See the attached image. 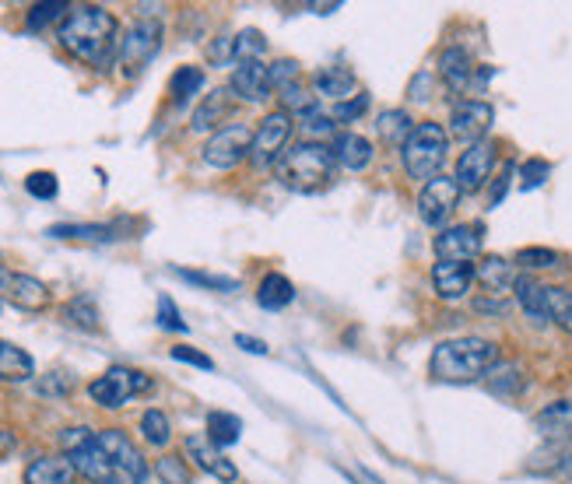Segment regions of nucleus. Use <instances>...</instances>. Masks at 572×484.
I'll use <instances>...</instances> for the list:
<instances>
[{"label": "nucleus", "instance_id": "obj_1", "mask_svg": "<svg viewBox=\"0 0 572 484\" xmlns=\"http://www.w3.org/2000/svg\"><path fill=\"white\" fill-rule=\"evenodd\" d=\"M57 39L74 60L95 67V71H106L120 53V22L113 11L99 8V4H78L57 25Z\"/></svg>", "mask_w": 572, "mask_h": 484}, {"label": "nucleus", "instance_id": "obj_2", "mask_svg": "<svg viewBox=\"0 0 572 484\" xmlns=\"http://www.w3.org/2000/svg\"><path fill=\"white\" fill-rule=\"evenodd\" d=\"M499 362V344L488 337H453V341L436 344L429 372L439 383H474L485 379V372Z\"/></svg>", "mask_w": 572, "mask_h": 484}, {"label": "nucleus", "instance_id": "obj_3", "mask_svg": "<svg viewBox=\"0 0 572 484\" xmlns=\"http://www.w3.org/2000/svg\"><path fill=\"white\" fill-rule=\"evenodd\" d=\"M334 169H337L334 148H327V144L320 141L292 144V148H285V155L278 158V165H274L281 183L299 193H316L323 190V186H330Z\"/></svg>", "mask_w": 572, "mask_h": 484}, {"label": "nucleus", "instance_id": "obj_4", "mask_svg": "<svg viewBox=\"0 0 572 484\" xmlns=\"http://www.w3.org/2000/svg\"><path fill=\"white\" fill-rule=\"evenodd\" d=\"M446 151H450V134H446L443 123H418L411 130V137L404 141L401 148V162L408 169L411 179H436L443 176V165H446Z\"/></svg>", "mask_w": 572, "mask_h": 484}, {"label": "nucleus", "instance_id": "obj_5", "mask_svg": "<svg viewBox=\"0 0 572 484\" xmlns=\"http://www.w3.org/2000/svg\"><path fill=\"white\" fill-rule=\"evenodd\" d=\"M158 50H162V22L158 18H141V22L130 25L120 39V53H116L123 78H137L158 57Z\"/></svg>", "mask_w": 572, "mask_h": 484}, {"label": "nucleus", "instance_id": "obj_6", "mask_svg": "<svg viewBox=\"0 0 572 484\" xmlns=\"http://www.w3.org/2000/svg\"><path fill=\"white\" fill-rule=\"evenodd\" d=\"M148 390H151V379L137 369H127V365H113V369H106L99 379L88 383V397L99 407H106V411H116V407H123L127 400L141 397V393Z\"/></svg>", "mask_w": 572, "mask_h": 484}, {"label": "nucleus", "instance_id": "obj_7", "mask_svg": "<svg viewBox=\"0 0 572 484\" xmlns=\"http://www.w3.org/2000/svg\"><path fill=\"white\" fill-rule=\"evenodd\" d=\"M292 116L285 113V109H274V113H267L264 120L257 123V130H253V148H250V162L257 165V169H271V165H278V158L285 155L288 148V137H292Z\"/></svg>", "mask_w": 572, "mask_h": 484}, {"label": "nucleus", "instance_id": "obj_8", "mask_svg": "<svg viewBox=\"0 0 572 484\" xmlns=\"http://www.w3.org/2000/svg\"><path fill=\"white\" fill-rule=\"evenodd\" d=\"M253 148V130L243 127V123H232V127H222L208 137L201 158L211 165V169H236L250 158Z\"/></svg>", "mask_w": 572, "mask_h": 484}, {"label": "nucleus", "instance_id": "obj_9", "mask_svg": "<svg viewBox=\"0 0 572 484\" xmlns=\"http://www.w3.org/2000/svg\"><path fill=\"white\" fill-rule=\"evenodd\" d=\"M95 439H99V446L106 449V456L113 460L116 477H127V481L134 484H141L144 477H148V463H144L141 449L130 442V435L123 432V428H102Z\"/></svg>", "mask_w": 572, "mask_h": 484}, {"label": "nucleus", "instance_id": "obj_10", "mask_svg": "<svg viewBox=\"0 0 572 484\" xmlns=\"http://www.w3.org/2000/svg\"><path fill=\"white\" fill-rule=\"evenodd\" d=\"M50 299L53 295L46 288V281L0 267V302H11L15 309H25V313H39V309L50 306Z\"/></svg>", "mask_w": 572, "mask_h": 484}, {"label": "nucleus", "instance_id": "obj_11", "mask_svg": "<svg viewBox=\"0 0 572 484\" xmlns=\"http://www.w3.org/2000/svg\"><path fill=\"white\" fill-rule=\"evenodd\" d=\"M460 183L453 176H436L422 186V197H418V214H422L425 225L439 228L450 221V214L457 211L460 204Z\"/></svg>", "mask_w": 572, "mask_h": 484}, {"label": "nucleus", "instance_id": "obj_12", "mask_svg": "<svg viewBox=\"0 0 572 484\" xmlns=\"http://www.w3.org/2000/svg\"><path fill=\"white\" fill-rule=\"evenodd\" d=\"M492 123H495L492 102L464 99V102H457V106H453V113H450V134L471 148V144L485 141V134L492 130Z\"/></svg>", "mask_w": 572, "mask_h": 484}, {"label": "nucleus", "instance_id": "obj_13", "mask_svg": "<svg viewBox=\"0 0 572 484\" xmlns=\"http://www.w3.org/2000/svg\"><path fill=\"white\" fill-rule=\"evenodd\" d=\"M183 456H186V460H194V463H197V470H204V474L215 477V481H222V484L239 481L236 463H232L229 456H225L222 449H218L215 442H211L204 432L186 435V442H183Z\"/></svg>", "mask_w": 572, "mask_h": 484}, {"label": "nucleus", "instance_id": "obj_14", "mask_svg": "<svg viewBox=\"0 0 572 484\" xmlns=\"http://www.w3.org/2000/svg\"><path fill=\"white\" fill-rule=\"evenodd\" d=\"M481 225H450L436 235V257L443 264H471L481 257Z\"/></svg>", "mask_w": 572, "mask_h": 484}, {"label": "nucleus", "instance_id": "obj_15", "mask_svg": "<svg viewBox=\"0 0 572 484\" xmlns=\"http://www.w3.org/2000/svg\"><path fill=\"white\" fill-rule=\"evenodd\" d=\"M495 158H499V148H495L492 141H478L471 144V148L464 151V155L457 158V183L464 193H478L481 186L488 183V176H492L495 169Z\"/></svg>", "mask_w": 572, "mask_h": 484}, {"label": "nucleus", "instance_id": "obj_16", "mask_svg": "<svg viewBox=\"0 0 572 484\" xmlns=\"http://www.w3.org/2000/svg\"><path fill=\"white\" fill-rule=\"evenodd\" d=\"M229 92L232 99L239 102H250V106H260L274 95V85H271V67L264 60H250V64H236L229 78Z\"/></svg>", "mask_w": 572, "mask_h": 484}, {"label": "nucleus", "instance_id": "obj_17", "mask_svg": "<svg viewBox=\"0 0 572 484\" xmlns=\"http://www.w3.org/2000/svg\"><path fill=\"white\" fill-rule=\"evenodd\" d=\"M488 74H492L488 67L485 71L474 67L471 53H467L464 46H450V50H443V57H439V78H443L453 92H467L471 85H481Z\"/></svg>", "mask_w": 572, "mask_h": 484}, {"label": "nucleus", "instance_id": "obj_18", "mask_svg": "<svg viewBox=\"0 0 572 484\" xmlns=\"http://www.w3.org/2000/svg\"><path fill=\"white\" fill-rule=\"evenodd\" d=\"M22 481L25 484H74L78 481V470H74L67 453H50V456H36V460L25 467Z\"/></svg>", "mask_w": 572, "mask_h": 484}, {"label": "nucleus", "instance_id": "obj_19", "mask_svg": "<svg viewBox=\"0 0 572 484\" xmlns=\"http://www.w3.org/2000/svg\"><path fill=\"white\" fill-rule=\"evenodd\" d=\"M534 428L541 439L555 442V446L572 442V400H555V404L541 407L534 414Z\"/></svg>", "mask_w": 572, "mask_h": 484}, {"label": "nucleus", "instance_id": "obj_20", "mask_svg": "<svg viewBox=\"0 0 572 484\" xmlns=\"http://www.w3.org/2000/svg\"><path fill=\"white\" fill-rule=\"evenodd\" d=\"M471 285H474L471 264H443V260H439V264L432 267V288H436L439 299L446 302L464 299V295L471 292Z\"/></svg>", "mask_w": 572, "mask_h": 484}, {"label": "nucleus", "instance_id": "obj_21", "mask_svg": "<svg viewBox=\"0 0 572 484\" xmlns=\"http://www.w3.org/2000/svg\"><path fill=\"white\" fill-rule=\"evenodd\" d=\"M372 141L355 130H344V134L334 137V158L344 172H365L372 165Z\"/></svg>", "mask_w": 572, "mask_h": 484}, {"label": "nucleus", "instance_id": "obj_22", "mask_svg": "<svg viewBox=\"0 0 572 484\" xmlns=\"http://www.w3.org/2000/svg\"><path fill=\"white\" fill-rule=\"evenodd\" d=\"M313 92L327 102H348L358 95V81L348 67H323V71L313 74Z\"/></svg>", "mask_w": 572, "mask_h": 484}, {"label": "nucleus", "instance_id": "obj_23", "mask_svg": "<svg viewBox=\"0 0 572 484\" xmlns=\"http://www.w3.org/2000/svg\"><path fill=\"white\" fill-rule=\"evenodd\" d=\"M71 463H74V470H78V477H88L92 484H102L116 474L113 460H109L106 449L99 446V439H92L88 446H81L78 453H71Z\"/></svg>", "mask_w": 572, "mask_h": 484}, {"label": "nucleus", "instance_id": "obj_24", "mask_svg": "<svg viewBox=\"0 0 572 484\" xmlns=\"http://www.w3.org/2000/svg\"><path fill=\"white\" fill-rule=\"evenodd\" d=\"M229 113H232V92H229V88H215V92H211L208 99L197 106L190 127H194L197 134H208V130H215L218 123L229 120Z\"/></svg>", "mask_w": 572, "mask_h": 484}, {"label": "nucleus", "instance_id": "obj_25", "mask_svg": "<svg viewBox=\"0 0 572 484\" xmlns=\"http://www.w3.org/2000/svg\"><path fill=\"white\" fill-rule=\"evenodd\" d=\"M36 376V362L25 348L0 341V383H29Z\"/></svg>", "mask_w": 572, "mask_h": 484}, {"label": "nucleus", "instance_id": "obj_26", "mask_svg": "<svg viewBox=\"0 0 572 484\" xmlns=\"http://www.w3.org/2000/svg\"><path fill=\"white\" fill-rule=\"evenodd\" d=\"M474 278H478L492 295H502V292H509V288L516 285V278H520V274H516V264H509V260L481 257L478 267H474Z\"/></svg>", "mask_w": 572, "mask_h": 484}, {"label": "nucleus", "instance_id": "obj_27", "mask_svg": "<svg viewBox=\"0 0 572 484\" xmlns=\"http://www.w3.org/2000/svg\"><path fill=\"white\" fill-rule=\"evenodd\" d=\"M120 225H81V221H71V225H50L46 235L50 239H67V242H113L120 239Z\"/></svg>", "mask_w": 572, "mask_h": 484}, {"label": "nucleus", "instance_id": "obj_28", "mask_svg": "<svg viewBox=\"0 0 572 484\" xmlns=\"http://www.w3.org/2000/svg\"><path fill=\"white\" fill-rule=\"evenodd\" d=\"M415 127L418 123L411 120L408 109H387V113H379L376 120V134L383 137V144H390V148H404V141H408Z\"/></svg>", "mask_w": 572, "mask_h": 484}, {"label": "nucleus", "instance_id": "obj_29", "mask_svg": "<svg viewBox=\"0 0 572 484\" xmlns=\"http://www.w3.org/2000/svg\"><path fill=\"white\" fill-rule=\"evenodd\" d=\"M257 302L267 309V313H281L295 302V285L285 278V274H267L257 288Z\"/></svg>", "mask_w": 572, "mask_h": 484}, {"label": "nucleus", "instance_id": "obj_30", "mask_svg": "<svg viewBox=\"0 0 572 484\" xmlns=\"http://www.w3.org/2000/svg\"><path fill=\"white\" fill-rule=\"evenodd\" d=\"M204 435H208L218 449L236 446V442L243 439V418L232 414V411H211L208 414V432Z\"/></svg>", "mask_w": 572, "mask_h": 484}, {"label": "nucleus", "instance_id": "obj_31", "mask_svg": "<svg viewBox=\"0 0 572 484\" xmlns=\"http://www.w3.org/2000/svg\"><path fill=\"white\" fill-rule=\"evenodd\" d=\"M544 320H551L558 330L572 334V292L558 285H544Z\"/></svg>", "mask_w": 572, "mask_h": 484}, {"label": "nucleus", "instance_id": "obj_32", "mask_svg": "<svg viewBox=\"0 0 572 484\" xmlns=\"http://www.w3.org/2000/svg\"><path fill=\"white\" fill-rule=\"evenodd\" d=\"M485 383L495 397H516L523 390V369L516 362H495L485 372Z\"/></svg>", "mask_w": 572, "mask_h": 484}, {"label": "nucleus", "instance_id": "obj_33", "mask_svg": "<svg viewBox=\"0 0 572 484\" xmlns=\"http://www.w3.org/2000/svg\"><path fill=\"white\" fill-rule=\"evenodd\" d=\"M64 323H67V327L85 330V334H95V330L102 327V323H99V306H95L88 295H78V299H71L64 306Z\"/></svg>", "mask_w": 572, "mask_h": 484}, {"label": "nucleus", "instance_id": "obj_34", "mask_svg": "<svg viewBox=\"0 0 572 484\" xmlns=\"http://www.w3.org/2000/svg\"><path fill=\"white\" fill-rule=\"evenodd\" d=\"M516 292V302L523 306V313L530 316V320H544V285L541 281H534L530 274H520L513 285Z\"/></svg>", "mask_w": 572, "mask_h": 484}, {"label": "nucleus", "instance_id": "obj_35", "mask_svg": "<svg viewBox=\"0 0 572 484\" xmlns=\"http://www.w3.org/2000/svg\"><path fill=\"white\" fill-rule=\"evenodd\" d=\"M141 439L148 442V446L155 449H165L172 439V421L165 411H158V407H151V411L141 414Z\"/></svg>", "mask_w": 572, "mask_h": 484}, {"label": "nucleus", "instance_id": "obj_36", "mask_svg": "<svg viewBox=\"0 0 572 484\" xmlns=\"http://www.w3.org/2000/svg\"><path fill=\"white\" fill-rule=\"evenodd\" d=\"M267 39L260 29H243L239 36H232V64H250V60H264Z\"/></svg>", "mask_w": 572, "mask_h": 484}, {"label": "nucleus", "instance_id": "obj_37", "mask_svg": "<svg viewBox=\"0 0 572 484\" xmlns=\"http://www.w3.org/2000/svg\"><path fill=\"white\" fill-rule=\"evenodd\" d=\"M204 71L201 67H179L176 74H172V81H169V95H172V102H186V99H194L197 92L204 88Z\"/></svg>", "mask_w": 572, "mask_h": 484}, {"label": "nucleus", "instance_id": "obj_38", "mask_svg": "<svg viewBox=\"0 0 572 484\" xmlns=\"http://www.w3.org/2000/svg\"><path fill=\"white\" fill-rule=\"evenodd\" d=\"M155 477H158V484H194V474L186 467V456H176V453L158 456Z\"/></svg>", "mask_w": 572, "mask_h": 484}, {"label": "nucleus", "instance_id": "obj_39", "mask_svg": "<svg viewBox=\"0 0 572 484\" xmlns=\"http://www.w3.org/2000/svg\"><path fill=\"white\" fill-rule=\"evenodd\" d=\"M67 15H71V4H64V0H46V4H36V8L29 11V18H25V29L43 32L46 25L64 22Z\"/></svg>", "mask_w": 572, "mask_h": 484}, {"label": "nucleus", "instance_id": "obj_40", "mask_svg": "<svg viewBox=\"0 0 572 484\" xmlns=\"http://www.w3.org/2000/svg\"><path fill=\"white\" fill-rule=\"evenodd\" d=\"M172 274L183 281H190V285L197 288H211V292H239V281L236 278H225V274H204V271H183V267H172Z\"/></svg>", "mask_w": 572, "mask_h": 484}, {"label": "nucleus", "instance_id": "obj_41", "mask_svg": "<svg viewBox=\"0 0 572 484\" xmlns=\"http://www.w3.org/2000/svg\"><path fill=\"white\" fill-rule=\"evenodd\" d=\"M299 127H302V134H306V141H320V144H323V137L334 134L337 123L330 120L327 109H320V102H316V106L309 109V113L299 116Z\"/></svg>", "mask_w": 572, "mask_h": 484}, {"label": "nucleus", "instance_id": "obj_42", "mask_svg": "<svg viewBox=\"0 0 572 484\" xmlns=\"http://www.w3.org/2000/svg\"><path fill=\"white\" fill-rule=\"evenodd\" d=\"M271 85H274V92H278V95L299 88L302 85V64H299V60H292V57L274 60V64H271Z\"/></svg>", "mask_w": 572, "mask_h": 484}, {"label": "nucleus", "instance_id": "obj_43", "mask_svg": "<svg viewBox=\"0 0 572 484\" xmlns=\"http://www.w3.org/2000/svg\"><path fill=\"white\" fill-rule=\"evenodd\" d=\"M513 264L523 267V271H544V267H555L558 264V253L548 250V246H527V250L516 253Z\"/></svg>", "mask_w": 572, "mask_h": 484}, {"label": "nucleus", "instance_id": "obj_44", "mask_svg": "<svg viewBox=\"0 0 572 484\" xmlns=\"http://www.w3.org/2000/svg\"><path fill=\"white\" fill-rule=\"evenodd\" d=\"M36 390H39V397H67V393L74 390V376H71V372H64V369H53V372H46V376L39 379Z\"/></svg>", "mask_w": 572, "mask_h": 484}, {"label": "nucleus", "instance_id": "obj_45", "mask_svg": "<svg viewBox=\"0 0 572 484\" xmlns=\"http://www.w3.org/2000/svg\"><path fill=\"white\" fill-rule=\"evenodd\" d=\"M25 190H29L36 200H53L60 193V183H57V176H53V172L39 169V172H32V176L25 179Z\"/></svg>", "mask_w": 572, "mask_h": 484}, {"label": "nucleus", "instance_id": "obj_46", "mask_svg": "<svg viewBox=\"0 0 572 484\" xmlns=\"http://www.w3.org/2000/svg\"><path fill=\"white\" fill-rule=\"evenodd\" d=\"M155 323L162 330H172V334H186V320L179 316L176 302H172L169 295H158V316H155Z\"/></svg>", "mask_w": 572, "mask_h": 484}, {"label": "nucleus", "instance_id": "obj_47", "mask_svg": "<svg viewBox=\"0 0 572 484\" xmlns=\"http://www.w3.org/2000/svg\"><path fill=\"white\" fill-rule=\"evenodd\" d=\"M369 109V92H358L355 99H348V102H337L334 109H330V120L334 123H355L358 116Z\"/></svg>", "mask_w": 572, "mask_h": 484}, {"label": "nucleus", "instance_id": "obj_48", "mask_svg": "<svg viewBox=\"0 0 572 484\" xmlns=\"http://www.w3.org/2000/svg\"><path fill=\"white\" fill-rule=\"evenodd\" d=\"M548 176H551V165L544 162V158H527L520 169V186L523 190H537V186H544Z\"/></svg>", "mask_w": 572, "mask_h": 484}, {"label": "nucleus", "instance_id": "obj_49", "mask_svg": "<svg viewBox=\"0 0 572 484\" xmlns=\"http://www.w3.org/2000/svg\"><path fill=\"white\" fill-rule=\"evenodd\" d=\"M169 355H172V362H183V365H194V369L215 372V358L204 355V351H197V348H190V344H176Z\"/></svg>", "mask_w": 572, "mask_h": 484}, {"label": "nucleus", "instance_id": "obj_50", "mask_svg": "<svg viewBox=\"0 0 572 484\" xmlns=\"http://www.w3.org/2000/svg\"><path fill=\"white\" fill-rule=\"evenodd\" d=\"M95 435H99V432H95V428H88V425H71V428H64V432H60V449L71 456V453H78L81 446H88Z\"/></svg>", "mask_w": 572, "mask_h": 484}, {"label": "nucleus", "instance_id": "obj_51", "mask_svg": "<svg viewBox=\"0 0 572 484\" xmlns=\"http://www.w3.org/2000/svg\"><path fill=\"white\" fill-rule=\"evenodd\" d=\"M208 57H211V64H232V39H215Z\"/></svg>", "mask_w": 572, "mask_h": 484}, {"label": "nucleus", "instance_id": "obj_52", "mask_svg": "<svg viewBox=\"0 0 572 484\" xmlns=\"http://www.w3.org/2000/svg\"><path fill=\"white\" fill-rule=\"evenodd\" d=\"M236 348H243L246 355H267V351H271L260 337H250V334H236Z\"/></svg>", "mask_w": 572, "mask_h": 484}, {"label": "nucleus", "instance_id": "obj_53", "mask_svg": "<svg viewBox=\"0 0 572 484\" xmlns=\"http://www.w3.org/2000/svg\"><path fill=\"white\" fill-rule=\"evenodd\" d=\"M513 165H506V169L499 172V179H495V186H492V207L495 204H502V197H506V190H509V179H513Z\"/></svg>", "mask_w": 572, "mask_h": 484}, {"label": "nucleus", "instance_id": "obj_54", "mask_svg": "<svg viewBox=\"0 0 572 484\" xmlns=\"http://www.w3.org/2000/svg\"><path fill=\"white\" fill-rule=\"evenodd\" d=\"M429 85H432L429 74H418V78L411 81V99H415V102H425V99H429Z\"/></svg>", "mask_w": 572, "mask_h": 484}, {"label": "nucleus", "instance_id": "obj_55", "mask_svg": "<svg viewBox=\"0 0 572 484\" xmlns=\"http://www.w3.org/2000/svg\"><path fill=\"white\" fill-rule=\"evenodd\" d=\"M11 449H15V432H8V428H0V456H8Z\"/></svg>", "mask_w": 572, "mask_h": 484}, {"label": "nucleus", "instance_id": "obj_56", "mask_svg": "<svg viewBox=\"0 0 572 484\" xmlns=\"http://www.w3.org/2000/svg\"><path fill=\"white\" fill-rule=\"evenodd\" d=\"M337 8H341V4H313L316 15H334Z\"/></svg>", "mask_w": 572, "mask_h": 484}, {"label": "nucleus", "instance_id": "obj_57", "mask_svg": "<svg viewBox=\"0 0 572 484\" xmlns=\"http://www.w3.org/2000/svg\"><path fill=\"white\" fill-rule=\"evenodd\" d=\"M102 484H134V481H127V477H116V474H113L109 481H102Z\"/></svg>", "mask_w": 572, "mask_h": 484}, {"label": "nucleus", "instance_id": "obj_58", "mask_svg": "<svg viewBox=\"0 0 572 484\" xmlns=\"http://www.w3.org/2000/svg\"><path fill=\"white\" fill-rule=\"evenodd\" d=\"M562 467H565V470H569V474H572V456H569V460L562 463Z\"/></svg>", "mask_w": 572, "mask_h": 484}, {"label": "nucleus", "instance_id": "obj_59", "mask_svg": "<svg viewBox=\"0 0 572 484\" xmlns=\"http://www.w3.org/2000/svg\"><path fill=\"white\" fill-rule=\"evenodd\" d=\"M0 264H4V253H0Z\"/></svg>", "mask_w": 572, "mask_h": 484}, {"label": "nucleus", "instance_id": "obj_60", "mask_svg": "<svg viewBox=\"0 0 572 484\" xmlns=\"http://www.w3.org/2000/svg\"><path fill=\"white\" fill-rule=\"evenodd\" d=\"M0 306H4V302H0Z\"/></svg>", "mask_w": 572, "mask_h": 484}]
</instances>
